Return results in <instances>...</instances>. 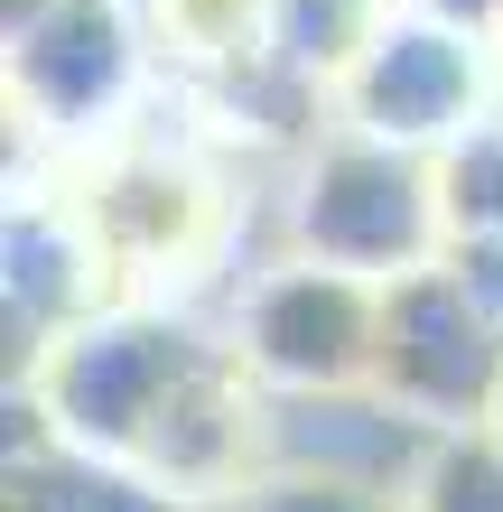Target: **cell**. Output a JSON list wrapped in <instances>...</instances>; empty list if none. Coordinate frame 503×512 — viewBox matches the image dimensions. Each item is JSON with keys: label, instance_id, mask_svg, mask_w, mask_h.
Wrapping results in <instances>:
<instances>
[{"label": "cell", "instance_id": "5b68a950", "mask_svg": "<svg viewBox=\"0 0 503 512\" xmlns=\"http://www.w3.org/2000/svg\"><path fill=\"white\" fill-rule=\"evenodd\" d=\"M373 382L429 429H485L503 410V317L457 280V261H429L382 289Z\"/></svg>", "mask_w": 503, "mask_h": 512}, {"label": "cell", "instance_id": "2e32d148", "mask_svg": "<svg viewBox=\"0 0 503 512\" xmlns=\"http://www.w3.org/2000/svg\"><path fill=\"white\" fill-rule=\"evenodd\" d=\"M494 429H503V410H494Z\"/></svg>", "mask_w": 503, "mask_h": 512}, {"label": "cell", "instance_id": "8fae6325", "mask_svg": "<svg viewBox=\"0 0 503 512\" xmlns=\"http://www.w3.org/2000/svg\"><path fill=\"white\" fill-rule=\"evenodd\" d=\"M224 512H410V494L345 485V475H289V466H271L252 494H233Z\"/></svg>", "mask_w": 503, "mask_h": 512}, {"label": "cell", "instance_id": "4fadbf2b", "mask_svg": "<svg viewBox=\"0 0 503 512\" xmlns=\"http://www.w3.org/2000/svg\"><path fill=\"white\" fill-rule=\"evenodd\" d=\"M420 10L457 19V28H476V38H494V28H503V0H420Z\"/></svg>", "mask_w": 503, "mask_h": 512}, {"label": "cell", "instance_id": "7c38bea8", "mask_svg": "<svg viewBox=\"0 0 503 512\" xmlns=\"http://www.w3.org/2000/svg\"><path fill=\"white\" fill-rule=\"evenodd\" d=\"M448 261H457V280L503 317V233H485V243H448Z\"/></svg>", "mask_w": 503, "mask_h": 512}, {"label": "cell", "instance_id": "7a4b0ae2", "mask_svg": "<svg viewBox=\"0 0 503 512\" xmlns=\"http://www.w3.org/2000/svg\"><path fill=\"white\" fill-rule=\"evenodd\" d=\"M150 10L140 0H47L10 28V112L38 149H103L150 94Z\"/></svg>", "mask_w": 503, "mask_h": 512}, {"label": "cell", "instance_id": "3957f363", "mask_svg": "<svg viewBox=\"0 0 503 512\" xmlns=\"http://www.w3.org/2000/svg\"><path fill=\"white\" fill-rule=\"evenodd\" d=\"M224 345L261 391H364L382 354V289L280 252L224 298Z\"/></svg>", "mask_w": 503, "mask_h": 512}, {"label": "cell", "instance_id": "9c48e42d", "mask_svg": "<svg viewBox=\"0 0 503 512\" xmlns=\"http://www.w3.org/2000/svg\"><path fill=\"white\" fill-rule=\"evenodd\" d=\"M438 205H448V243L503 233V103L438 149Z\"/></svg>", "mask_w": 503, "mask_h": 512}, {"label": "cell", "instance_id": "30bf717a", "mask_svg": "<svg viewBox=\"0 0 503 512\" xmlns=\"http://www.w3.org/2000/svg\"><path fill=\"white\" fill-rule=\"evenodd\" d=\"M410 512H503V429H448L410 485Z\"/></svg>", "mask_w": 503, "mask_h": 512}, {"label": "cell", "instance_id": "277c9868", "mask_svg": "<svg viewBox=\"0 0 503 512\" xmlns=\"http://www.w3.org/2000/svg\"><path fill=\"white\" fill-rule=\"evenodd\" d=\"M494 103H503V56H494V38L420 10V0L382 10L373 47L354 56V75L336 84V122L373 131V140H401V149H429V159L457 131H476Z\"/></svg>", "mask_w": 503, "mask_h": 512}, {"label": "cell", "instance_id": "6da1fadb", "mask_svg": "<svg viewBox=\"0 0 503 512\" xmlns=\"http://www.w3.org/2000/svg\"><path fill=\"white\" fill-rule=\"evenodd\" d=\"M280 252L354 270L392 289L410 270L448 261V205H438V159L401 140H373L354 122H327L280 187Z\"/></svg>", "mask_w": 503, "mask_h": 512}, {"label": "cell", "instance_id": "52a82bcc", "mask_svg": "<svg viewBox=\"0 0 503 512\" xmlns=\"http://www.w3.org/2000/svg\"><path fill=\"white\" fill-rule=\"evenodd\" d=\"M10 512H196V503L168 494L131 457H94V447L38 438V447H10Z\"/></svg>", "mask_w": 503, "mask_h": 512}, {"label": "cell", "instance_id": "8992f818", "mask_svg": "<svg viewBox=\"0 0 503 512\" xmlns=\"http://www.w3.org/2000/svg\"><path fill=\"white\" fill-rule=\"evenodd\" d=\"M438 438L448 429L401 410L382 382H364V391H271L261 401V447L289 475H345V485L410 494L420 466L438 457Z\"/></svg>", "mask_w": 503, "mask_h": 512}, {"label": "cell", "instance_id": "9a60e30c", "mask_svg": "<svg viewBox=\"0 0 503 512\" xmlns=\"http://www.w3.org/2000/svg\"><path fill=\"white\" fill-rule=\"evenodd\" d=\"M494 47H503V28H494Z\"/></svg>", "mask_w": 503, "mask_h": 512}, {"label": "cell", "instance_id": "5bb4252c", "mask_svg": "<svg viewBox=\"0 0 503 512\" xmlns=\"http://www.w3.org/2000/svg\"><path fill=\"white\" fill-rule=\"evenodd\" d=\"M382 10H401V0H382Z\"/></svg>", "mask_w": 503, "mask_h": 512}, {"label": "cell", "instance_id": "ba28073f", "mask_svg": "<svg viewBox=\"0 0 503 512\" xmlns=\"http://www.w3.org/2000/svg\"><path fill=\"white\" fill-rule=\"evenodd\" d=\"M373 28H382V0H261V56L308 75L327 103L354 75V56L373 47Z\"/></svg>", "mask_w": 503, "mask_h": 512}]
</instances>
